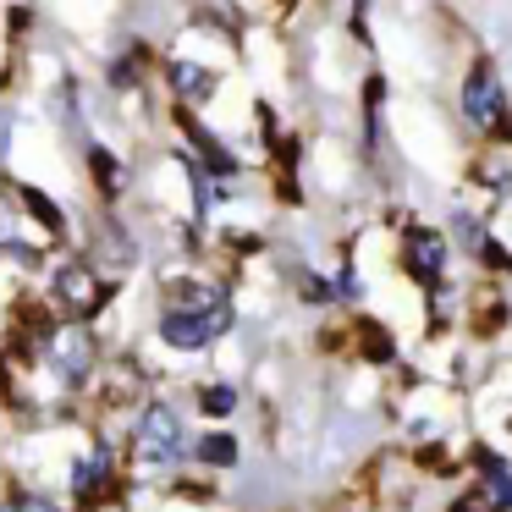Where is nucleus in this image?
<instances>
[{
  "label": "nucleus",
  "instance_id": "obj_9",
  "mask_svg": "<svg viewBox=\"0 0 512 512\" xmlns=\"http://www.w3.org/2000/svg\"><path fill=\"white\" fill-rule=\"evenodd\" d=\"M83 155H89L94 188H100L105 199H116V193L127 188V166H122V160H116V155H111V149H105V144H89V149H83Z\"/></svg>",
  "mask_w": 512,
  "mask_h": 512
},
{
  "label": "nucleus",
  "instance_id": "obj_14",
  "mask_svg": "<svg viewBox=\"0 0 512 512\" xmlns=\"http://www.w3.org/2000/svg\"><path fill=\"white\" fill-rule=\"evenodd\" d=\"M457 237H463V248H468V254H479V248L490 243V237H485V226H479V221H474V215H468V210L457 215Z\"/></svg>",
  "mask_w": 512,
  "mask_h": 512
},
{
  "label": "nucleus",
  "instance_id": "obj_3",
  "mask_svg": "<svg viewBox=\"0 0 512 512\" xmlns=\"http://www.w3.org/2000/svg\"><path fill=\"white\" fill-rule=\"evenodd\" d=\"M133 452L144 457V463H177V457H182V419H177V408H166V402L144 408L138 435H133Z\"/></svg>",
  "mask_w": 512,
  "mask_h": 512
},
{
  "label": "nucleus",
  "instance_id": "obj_11",
  "mask_svg": "<svg viewBox=\"0 0 512 512\" xmlns=\"http://www.w3.org/2000/svg\"><path fill=\"white\" fill-rule=\"evenodd\" d=\"M199 463H210V468H232V463H237V441H232V435H221V430L204 435V441H199Z\"/></svg>",
  "mask_w": 512,
  "mask_h": 512
},
{
  "label": "nucleus",
  "instance_id": "obj_2",
  "mask_svg": "<svg viewBox=\"0 0 512 512\" xmlns=\"http://www.w3.org/2000/svg\"><path fill=\"white\" fill-rule=\"evenodd\" d=\"M463 116L490 138H512V116H507V100H501V83L490 67H474L463 83Z\"/></svg>",
  "mask_w": 512,
  "mask_h": 512
},
{
  "label": "nucleus",
  "instance_id": "obj_1",
  "mask_svg": "<svg viewBox=\"0 0 512 512\" xmlns=\"http://www.w3.org/2000/svg\"><path fill=\"white\" fill-rule=\"evenodd\" d=\"M226 325H232V303H215V309H166L160 314V342L177 347V353H199Z\"/></svg>",
  "mask_w": 512,
  "mask_h": 512
},
{
  "label": "nucleus",
  "instance_id": "obj_15",
  "mask_svg": "<svg viewBox=\"0 0 512 512\" xmlns=\"http://www.w3.org/2000/svg\"><path fill=\"white\" fill-rule=\"evenodd\" d=\"M364 342H369V353H375V358H391V336L386 331H375V325H369Z\"/></svg>",
  "mask_w": 512,
  "mask_h": 512
},
{
  "label": "nucleus",
  "instance_id": "obj_6",
  "mask_svg": "<svg viewBox=\"0 0 512 512\" xmlns=\"http://www.w3.org/2000/svg\"><path fill=\"white\" fill-rule=\"evenodd\" d=\"M408 270L424 281V287H435V281L446 276V243H441V232H413L408 237Z\"/></svg>",
  "mask_w": 512,
  "mask_h": 512
},
{
  "label": "nucleus",
  "instance_id": "obj_12",
  "mask_svg": "<svg viewBox=\"0 0 512 512\" xmlns=\"http://www.w3.org/2000/svg\"><path fill=\"white\" fill-rule=\"evenodd\" d=\"M199 408H204V413H215V419H226V413L237 408V391H232V386H204Z\"/></svg>",
  "mask_w": 512,
  "mask_h": 512
},
{
  "label": "nucleus",
  "instance_id": "obj_13",
  "mask_svg": "<svg viewBox=\"0 0 512 512\" xmlns=\"http://www.w3.org/2000/svg\"><path fill=\"white\" fill-rule=\"evenodd\" d=\"M0 512H61L50 496H34V490H23V496H6L0 501Z\"/></svg>",
  "mask_w": 512,
  "mask_h": 512
},
{
  "label": "nucleus",
  "instance_id": "obj_10",
  "mask_svg": "<svg viewBox=\"0 0 512 512\" xmlns=\"http://www.w3.org/2000/svg\"><path fill=\"white\" fill-rule=\"evenodd\" d=\"M105 474H111V457H105V452H89V457H83L78 468H72V490H78V496L89 501L94 490L105 485Z\"/></svg>",
  "mask_w": 512,
  "mask_h": 512
},
{
  "label": "nucleus",
  "instance_id": "obj_7",
  "mask_svg": "<svg viewBox=\"0 0 512 512\" xmlns=\"http://www.w3.org/2000/svg\"><path fill=\"white\" fill-rule=\"evenodd\" d=\"M171 94L182 105H210L215 100V72L199 61H171Z\"/></svg>",
  "mask_w": 512,
  "mask_h": 512
},
{
  "label": "nucleus",
  "instance_id": "obj_5",
  "mask_svg": "<svg viewBox=\"0 0 512 512\" xmlns=\"http://www.w3.org/2000/svg\"><path fill=\"white\" fill-rule=\"evenodd\" d=\"M50 287H56V303H67L72 314H94V309H100V298H105V287H100V276H94L89 259H67Z\"/></svg>",
  "mask_w": 512,
  "mask_h": 512
},
{
  "label": "nucleus",
  "instance_id": "obj_4",
  "mask_svg": "<svg viewBox=\"0 0 512 512\" xmlns=\"http://www.w3.org/2000/svg\"><path fill=\"white\" fill-rule=\"evenodd\" d=\"M50 364H56V375L67 380V386L89 380V369H94V336H89V325H61V331L50 336Z\"/></svg>",
  "mask_w": 512,
  "mask_h": 512
},
{
  "label": "nucleus",
  "instance_id": "obj_8",
  "mask_svg": "<svg viewBox=\"0 0 512 512\" xmlns=\"http://www.w3.org/2000/svg\"><path fill=\"white\" fill-rule=\"evenodd\" d=\"M17 199L28 204V221H34L45 237H61V232H67V215H61V204L50 199V193H39V188H28V182H23V188H17Z\"/></svg>",
  "mask_w": 512,
  "mask_h": 512
}]
</instances>
